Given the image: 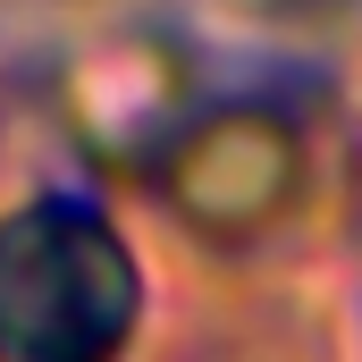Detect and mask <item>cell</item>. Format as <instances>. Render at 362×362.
Here are the masks:
<instances>
[{
  "label": "cell",
  "mask_w": 362,
  "mask_h": 362,
  "mask_svg": "<svg viewBox=\"0 0 362 362\" xmlns=\"http://www.w3.org/2000/svg\"><path fill=\"white\" fill-rule=\"evenodd\" d=\"M135 312V262L85 211H34L0 236V346L17 362H101Z\"/></svg>",
  "instance_id": "1"
}]
</instances>
